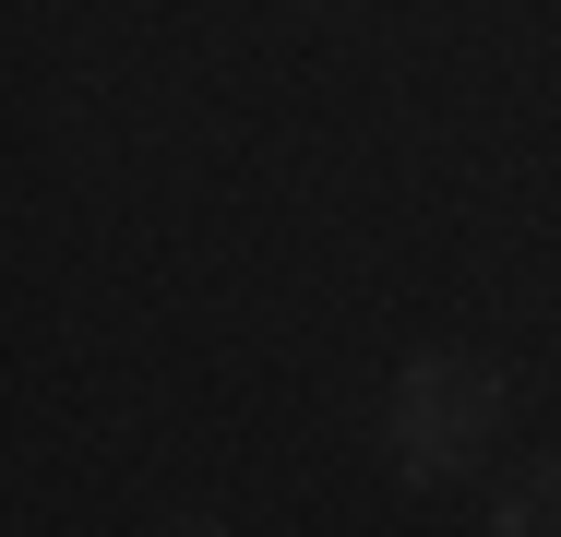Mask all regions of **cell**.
Instances as JSON below:
<instances>
[{"instance_id":"1","label":"cell","mask_w":561,"mask_h":537,"mask_svg":"<svg viewBox=\"0 0 561 537\" xmlns=\"http://www.w3.org/2000/svg\"><path fill=\"white\" fill-rule=\"evenodd\" d=\"M490 419H502V382H490L478 358L431 346V358H407V382H394V466H407V478H454V466L490 442Z\"/></svg>"},{"instance_id":"2","label":"cell","mask_w":561,"mask_h":537,"mask_svg":"<svg viewBox=\"0 0 561 537\" xmlns=\"http://www.w3.org/2000/svg\"><path fill=\"white\" fill-rule=\"evenodd\" d=\"M502 526H561V466H550V478H526V490L502 502Z\"/></svg>"}]
</instances>
